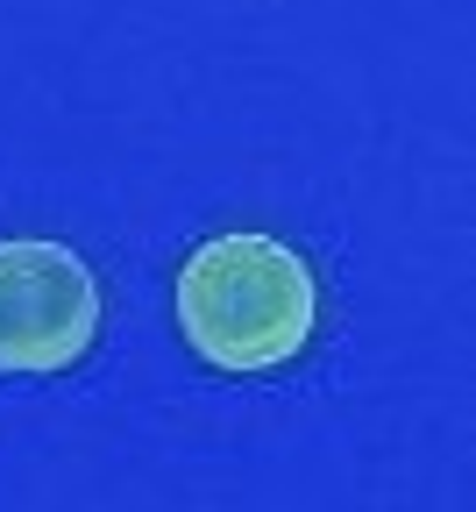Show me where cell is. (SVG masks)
Masks as SVG:
<instances>
[{
	"label": "cell",
	"instance_id": "2",
	"mask_svg": "<svg viewBox=\"0 0 476 512\" xmlns=\"http://www.w3.org/2000/svg\"><path fill=\"white\" fill-rule=\"evenodd\" d=\"M107 320L100 271L72 242L50 235H0V370L57 377L72 370Z\"/></svg>",
	"mask_w": 476,
	"mask_h": 512
},
{
	"label": "cell",
	"instance_id": "1",
	"mask_svg": "<svg viewBox=\"0 0 476 512\" xmlns=\"http://www.w3.org/2000/svg\"><path fill=\"white\" fill-rule=\"evenodd\" d=\"M171 306L192 356H207L228 377H256L306 356L320 328V278L285 235L228 228V235H207L178 264Z\"/></svg>",
	"mask_w": 476,
	"mask_h": 512
}]
</instances>
